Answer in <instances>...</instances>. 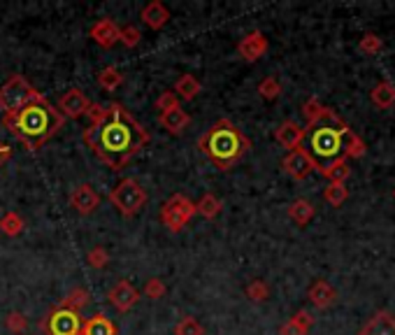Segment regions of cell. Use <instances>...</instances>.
<instances>
[{
    "label": "cell",
    "instance_id": "6da1fadb",
    "mask_svg": "<svg viewBox=\"0 0 395 335\" xmlns=\"http://www.w3.org/2000/svg\"><path fill=\"white\" fill-rule=\"evenodd\" d=\"M152 136L121 103H109L95 124L84 129V145L109 170H121L149 145Z\"/></svg>",
    "mask_w": 395,
    "mask_h": 335
},
{
    "label": "cell",
    "instance_id": "7a4b0ae2",
    "mask_svg": "<svg viewBox=\"0 0 395 335\" xmlns=\"http://www.w3.org/2000/svg\"><path fill=\"white\" fill-rule=\"evenodd\" d=\"M3 124L28 152H37L51 138L58 136V131L65 126V119L44 96H40L24 110L14 112V114H5Z\"/></svg>",
    "mask_w": 395,
    "mask_h": 335
},
{
    "label": "cell",
    "instance_id": "3957f363",
    "mask_svg": "<svg viewBox=\"0 0 395 335\" xmlns=\"http://www.w3.org/2000/svg\"><path fill=\"white\" fill-rule=\"evenodd\" d=\"M198 149L219 170H230L247 156L251 140L230 119H219L210 126V131L200 136Z\"/></svg>",
    "mask_w": 395,
    "mask_h": 335
},
{
    "label": "cell",
    "instance_id": "277c9868",
    "mask_svg": "<svg viewBox=\"0 0 395 335\" xmlns=\"http://www.w3.org/2000/svg\"><path fill=\"white\" fill-rule=\"evenodd\" d=\"M333 124H316L314 129H304V138H307L309 147H304L309 152L312 159L316 161V166H321V161H333L342 154V119L335 114Z\"/></svg>",
    "mask_w": 395,
    "mask_h": 335
},
{
    "label": "cell",
    "instance_id": "5b68a950",
    "mask_svg": "<svg viewBox=\"0 0 395 335\" xmlns=\"http://www.w3.org/2000/svg\"><path fill=\"white\" fill-rule=\"evenodd\" d=\"M37 98H40V91H37L26 77H21V74H12V77L0 86V110H3L5 114H14V112L24 110Z\"/></svg>",
    "mask_w": 395,
    "mask_h": 335
},
{
    "label": "cell",
    "instance_id": "8992f818",
    "mask_svg": "<svg viewBox=\"0 0 395 335\" xmlns=\"http://www.w3.org/2000/svg\"><path fill=\"white\" fill-rule=\"evenodd\" d=\"M109 203L114 205L119 212H121V217L130 219V217H135V214L145 207L147 193H145L142 186H140L138 180H133V177H126V180H121V182L114 186V189L109 191Z\"/></svg>",
    "mask_w": 395,
    "mask_h": 335
},
{
    "label": "cell",
    "instance_id": "52a82bcc",
    "mask_svg": "<svg viewBox=\"0 0 395 335\" xmlns=\"http://www.w3.org/2000/svg\"><path fill=\"white\" fill-rule=\"evenodd\" d=\"M193 217H196V203L186 198L184 193H175L161 207V221L170 233H182Z\"/></svg>",
    "mask_w": 395,
    "mask_h": 335
},
{
    "label": "cell",
    "instance_id": "ba28073f",
    "mask_svg": "<svg viewBox=\"0 0 395 335\" xmlns=\"http://www.w3.org/2000/svg\"><path fill=\"white\" fill-rule=\"evenodd\" d=\"M81 319L79 312L65 310V308H51L47 315L40 319V331L44 335H79L81 333Z\"/></svg>",
    "mask_w": 395,
    "mask_h": 335
},
{
    "label": "cell",
    "instance_id": "9c48e42d",
    "mask_svg": "<svg viewBox=\"0 0 395 335\" xmlns=\"http://www.w3.org/2000/svg\"><path fill=\"white\" fill-rule=\"evenodd\" d=\"M281 168H284V173L288 177H293V180H297V182L307 180L314 170H319L316 161L312 159L309 152L304 147H297V149H293V152H288L284 156V161H281Z\"/></svg>",
    "mask_w": 395,
    "mask_h": 335
},
{
    "label": "cell",
    "instance_id": "30bf717a",
    "mask_svg": "<svg viewBox=\"0 0 395 335\" xmlns=\"http://www.w3.org/2000/svg\"><path fill=\"white\" fill-rule=\"evenodd\" d=\"M88 107H91V100L86 98V93L81 88H68L61 100H58V112L63 114V119H79L84 117Z\"/></svg>",
    "mask_w": 395,
    "mask_h": 335
},
{
    "label": "cell",
    "instance_id": "8fae6325",
    "mask_svg": "<svg viewBox=\"0 0 395 335\" xmlns=\"http://www.w3.org/2000/svg\"><path fill=\"white\" fill-rule=\"evenodd\" d=\"M100 205V196L95 193L91 184H79L74 186L70 193V207L81 217H88V214L95 212V207Z\"/></svg>",
    "mask_w": 395,
    "mask_h": 335
},
{
    "label": "cell",
    "instance_id": "7c38bea8",
    "mask_svg": "<svg viewBox=\"0 0 395 335\" xmlns=\"http://www.w3.org/2000/svg\"><path fill=\"white\" fill-rule=\"evenodd\" d=\"M267 47H270L267 37L260 31H251V33L244 35L240 42H237V54H240L244 61L256 63L258 58H263L267 54Z\"/></svg>",
    "mask_w": 395,
    "mask_h": 335
},
{
    "label": "cell",
    "instance_id": "4fadbf2b",
    "mask_svg": "<svg viewBox=\"0 0 395 335\" xmlns=\"http://www.w3.org/2000/svg\"><path fill=\"white\" fill-rule=\"evenodd\" d=\"M107 298H109V303H112V308H114V310L128 312V310H133L138 305L140 291L130 284L128 280H121V282H116V284L109 289Z\"/></svg>",
    "mask_w": 395,
    "mask_h": 335
},
{
    "label": "cell",
    "instance_id": "5bb4252c",
    "mask_svg": "<svg viewBox=\"0 0 395 335\" xmlns=\"http://www.w3.org/2000/svg\"><path fill=\"white\" fill-rule=\"evenodd\" d=\"M274 140L288 149V152H293V149L302 147V140H304V129L293 119H286V121H281L277 126V131H274Z\"/></svg>",
    "mask_w": 395,
    "mask_h": 335
},
{
    "label": "cell",
    "instance_id": "9a60e30c",
    "mask_svg": "<svg viewBox=\"0 0 395 335\" xmlns=\"http://www.w3.org/2000/svg\"><path fill=\"white\" fill-rule=\"evenodd\" d=\"M307 296H309V303L319 310H328L337 303V289L326 280H316L314 284L309 287Z\"/></svg>",
    "mask_w": 395,
    "mask_h": 335
},
{
    "label": "cell",
    "instance_id": "2e32d148",
    "mask_svg": "<svg viewBox=\"0 0 395 335\" xmlns=\"http://www.w3.org/2000/svg\"><path fill=\"white\" fill-rule=\"evenodd\" d=\"M91 37L93 42L98 44V47L102 49H112L114 44L119 42V26L114 19H100L95 21V24L91 26Z\"/></svg>",
    "mask_w": 395,
    "mask_h": 335
},
{
    "label": "cell",
    "instance_id": "e0dca14e",
    "mask_svg": "<svg viewBox=\"0 0 395 335\" xmlns=\"http://www.w3.org/2000/svg\"><path fill=\"white\" fill-rule=\"evenodd\" d=\"M140 19H142L145 26H149L152 31H161V28L170 21V10L161 3V0H152V3H147L142 7Z\"/></svg>",
    "mask_w": 395,
    "mask_h": 335
},
{
    "label": "cell",
    "instance_id": "ac0fdd59",
    "mask_svg": "<svg viewBox=\"0 0 395 335\" xmlns=\"http://www.w3.org/2000/svg\"><path fill=\"white\" fill-rule=\"evenodd\" d=\"M361 335H395V317L386 310L375 312L361 329Z\"/></svg>",
    "mask_w": 395,
    "mask_h": 335
},
{
    "label": "cell",
    "instance_id": "d6986e66",
    "mask_svg": "<svg viewBox=\"0 0 395 335\" xmlns=\"http://www.w3.org/2000/svg\"><path fill=\"white\" fill-rule=\"evenodd\" d=\"M159 124L168 133H173V136H182L186 126L191 124V117H189V112H184L182 107H175V110L161 112V114H159Z\"/></svg>",
    "mask_w": 395,
    "mask_h": 335
},
{
    "label": "cell",
    "instance_id": "ffe728a7",
    "mask_svg": "<svg viewBox=\"0 0 395 335\" xmlns=\"http://www.w3.org/2000/svg\"><path fill=\"white\" fill-rule=\"evenodd\" d=\"M319 173L330 184H344L349 180V175H352V168H349L344 156H337V159L328 161L326 166H319Z\"/></svg>",
    "mask_w": 395,
    "mask_h": 335
},
{
    "label": "cell",
    "instance_id": "44dd1931",
    "mask_svg": "<svg viewBox=\"0 0 395 335\" xmlns=\"http://www.w3.org/2000/svg\"><path fill=\"white\" fill-rule=\"evenodd\" d=\"M314 326V317L307 310H297L286 324L279 326V335H307Z\"/></svg>",
    "mask_w": 395,
    "mask_h": 335
},
{
    "label": "cell",
    "instance_id": "7402d4cb",
    "mask_svg": "<svg viewBox=\"0 0 395 335\" xmlns=\"http://www.w3.org/2000/svg\"><path fill=\"white\" fill-rule=\"evenodd\" d=\"M342 140H344V143H342V156H344V159H361L365 154V149H368L365 147V140L356 131L349 129L347 124H342Z\"/></svg>",
    "mask_w": 395,
    "mask_h": 335
},
{
    "label": "cell",
    "instance_id": "603a6c76",
    "mask_svg": "<svg viewBox=\"0 0 395 335\" xmlns=\"http://www.w3.org/2000/svg\"><path fill=\"white\" fill-rule=\"evenodd\" d=\"M370 100H372V105L379 110H391L395 105V84L389 79L379 81L377 86H372Z\"/></svg>",
    "mask_w": 395,
    "mask_h": 335
},
{
    "label": "cell",
    "instance_id": "cb8c5ba5",
    "mask_svg": "<svg viewBox=\"0 0 395 335\" xmlns=\"http://www.w3.org/2000/svg\"><path fill=\"white\" fill-rule=\"evenodd\" d=\"M314 214H316L314 205H312L307 198H297L288 205V219L300 228L307 226V223L314 219Z\"/></svg>",
    "mask_w": 395,
    "mask_h": 335
},
{
    "label": "cell",
    "instance_id": "d4e9b609",
    "mask_svg": "<svg viewBox=\"0 0 395 335\" xmlns=\"http://www.w3.org/2000/svg\"><path fill=\"white\" fill-rule=\"evenodd\" d=\"M328 114H330V107H326L316 96H312V98L302 103V117H304V121H307V129H314V126L321 124Z\"/></svg>",
    "mask_w": 395,
    "mask_h": 335
},
{
    "label": "cell",
    "instance_id": "484cf974",
    "mask_svg": "<svg viewBox=\"0 0 395 335\" xmlns=\"http://www.w3.org/2000/svg\"><path fill=\"white\" fill-rule=\"evenodd\" d=\"M79 335H116V326L100 312V315L86 319V322L81 324Z\"/></svg>",
    "mask_w": 395,
    "mask_h": 335
},
{
    "label": "cell",
    "instance_id": "4316f807",
    "mask_svg": "<svg viewBox=\"0 0 395 335\" xmlns=\"http://www.w3.org/2000/svg\"><path fill=\"white\" fill-rule=\"evenodd\" d=\"M223 210V203L219 196H214V193H203L200 200L196 203V214L205 219H216Z\"/></svg>",
    "mask_w": 395,
    "mask_h": 335
},
{
    "label": "cell",
    "instance_id": "83f0119b",
    "mask_svg": "<svg viewBox=\"0 0 395 335\" xmlns=\"http://www.w3.org/2000/svg\"><path fill=\"white\" fill-rule=\"evenodd\" d=\"M200 88H203V84L193 77V74H182L180 79L175 81V88L173 91L177 93V98H182V100H193L196 96L200 93Z\"/></svg>",
    "mask_w": 395,
    "mask_h": 335
},
{
    "label": "cell",
    "instance_id": "f1b7e54d",
    "mask_svg": "<svg viewBox=\"0 0 395 335\" xmlns=\"http://www.w3.org/2000/svg\"><path fill=\"white\" fill-rule=\"evenodd\" d=\"M88 303H91V294H88L84 287H74V289H70V291H68V296L63 298L58 308H65V310H72V312H81Z\"/></svg>",
    "mask_w": 395,
    "mask_h": 335
},
{
    "label": "cell",
    "instance_id": "f546056e",
    "mask_svg": "<svg viewBox=\"0 0 395 335\" xmlns=\"http://www.w3.org/2000/svg\"><path fill=\"white\" fill-rule=\"evenodd\" d=\"M24 217H21L19 212H5L3 217H0V233L7 235V237H17L24 233Z\"/></svg>",
    "mask_w": 395,
    "mask_h": 335
},
{
    "label": "cell",
    "instance_id": "4dcf8cb0",
    "mask_svg": "<svg viewBox=\"0 0 395 335\" xmlns=\"http://www.w3.org/2000/svg\"><path fill=\"white\" fill-rule=\"evenodd\" d=\"M123 84V74L119 72L114 65H107L98 72V86L102 91H116L119 86Z\"/></svg>",
    "mask_w": 395,
    "mask_h": 335
},
{
    "label": "cell",
    "instance_id": "1f68e13d",
    "mask_svg": "<svg viewBox=\"0 0 395 335\" xmlns=\"http://www.w3.org/2000/svg\"><path fill=\"white\" fill-rule=\"evenodd\" d=\"M349 198V189L344 184H328L323 189V200L333 207H342Z\"/></svg>",
    "mask_w": 395,
    "mask_h": 335
},
{
    "label": "cell",
    "instance_id": "d6a6232c",
    "mask_svg": "<svg viewBox=\"0 0 395 335\" xmlns=\"http://www.w3.org/2000/svg\"><path fill=\"white\" fill-rule=\"evenodd\" d=\"M244 294H247V298L253 303H265L267 298H270V287H267V282L263 280H251L247 289H244Z\"/></svg>",
    "mask_w": 395,
    "mask_h": 335
},
{
    "label": "cell",
    "instance_id": "836d02e7",
    "mask_svg": "<svg viewBox=\"0 0 395 335\" xmlns=\"http://www.w3.org/2000/svg\"><path fill=\"white\" fill-rule=\"evenodd\" d=\"M359 49L363 51V54H368V56H377V54H382V51H384V40L379 35H375V33H365L361 37V42H359Z\"/></svg>",
    "mask_w": 395,
    "mask_h": 335
},
{
    "label": "cell",
    "instance_id": "e575fe53",
    "mask_svg": "<svg viewBox=\"0 0 395 335\" xmlns=\"http://www.w3.org/2000/svg\"><path fill=\"white\" fill-rule=\"evenodd\" d=\"M175 335H205V329L196 317H182L175 324Z\"/></svg>",
    "mask_w": 395,
    "mask_h": 335
},
{
    "label": "cell",
    "instance_id": "d590c367",
    "mask_svg": "<svg viewBox=\"0 0 395 335\" xmlns=\"http://www.w3.org/2000/svg\"><path fill=\"white\" fill-rule=\"evenodd\" d=\"M258 93L263 100H277L281 96V84L277 77H265L263 81L258 84Z\"/></svg>",
    "mask_w": 395,
    "mask_h": 335
},
{
    "label": "cell",
    "instance_id": "8d00e7d4",
    "mask_svg": "<svg viewBox=\"0 0 395 335\" xmlns=\"http://www.w3.org/2000/svg\"><path fill=\"white\" fill-rule=\"evenodd\" d=\"M140 40H142V33H140V28H138V26L128 24V26L119 28V42H121L123 47H128V49L138 47Z\"/></svg>",
    "mask_w": 395,
    "mask_h": 335
},
{
    "label": "cell",
    "instance_id": "74e56055",
    "mask_svg": "<svg viewBox=\"0 0 395 335\" xmlns=\"http://www.w3.org/2000/svg\"><path fill=\"white\" fill-rule=\"evenodd\" d=\"M5 329L14 333V335H24L28 329V319L26 315H21V312H10V315L5 317Z\"/></svg>",
    "mask_w": 395,
    "mask_h": 335
},
{
    "label": "cell",
    "instance_id": "f35d334b",
    "mask_svg": "<svg viewBox=\"0 0 395 335\" xmlns=\"http://www.w3.org/2000/svg\"><path fill=\"white\" fill-rule=\"evenodd\" d=\"M175 107H182L180 105V98H177L175 91H163L159 98H156V110L159 112H168V110H175Z\"/></svg>",
    "mask_w": 395,
    "mask_h": 335
},
{
    "label": "cell",
    "instance_id": "ab89813d",
    "mask_svg": "<svg viewBox=\"0 0 395 335\" xmlns=\"http://www.w3.org/2000/svg\"><path fill=\"white\" fill-rule=\"evenodd\" d=\"M166 291H168V289H166V284H163V280H159V277L149 280L145 284V289H142L145 298H152V301H159V298L166 296Z\"/></svg>",
    "mask_w": 395,
    "mask_h": 335
},
{
    "label": "cell",
    "instance_id": "60d3db41",
    "mask_svg": "<svg viewBox=\"0 0 395 335\" xmlns=\"http://www.w3.org/2000/svg\"><path fill=\"white\" fill-rule=\"evenodd\" d=\"M86 261H88V265H91V268H105L109 263V251L105 247H93L86 254Z\"/></svg>",
    "mask_w": 395,
    "mask_h": 335
},
{
    "label": "cell",
    "instance_id": "b9f144b4",
    "mask_svg": "<svg viewBox=\"0 0 395 335\" xmlns=\"http://www.w3.org/2000/svg\"><path fill=\"white\" fill-rule=\"evenodd\" d=\"M10 159H12V149L7 147V145H3V143H0V168H3L5 163L10 161Z\"/></svg>",
    "mask_w": 395,
    "mask_h": 335
},
{
    "label": "cell",
    "instance_id": "7bdbcfd3",
    "mask_svg": "<svg viewBox=\"0 0 395 335\" xmlns=\"http://www.w3.org/2000/svg\"><path fill=\"white\" fill-rule=\"evenodd\" d=\"M393 198H395V189H393Z\"/></svg>",
    "mask_w": 395,
    "mask_h": 335
}]
</instances>
